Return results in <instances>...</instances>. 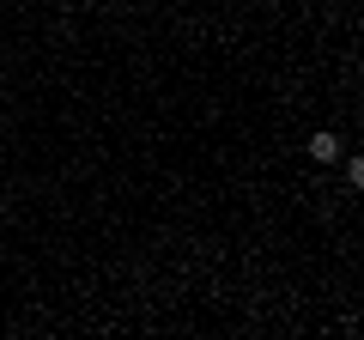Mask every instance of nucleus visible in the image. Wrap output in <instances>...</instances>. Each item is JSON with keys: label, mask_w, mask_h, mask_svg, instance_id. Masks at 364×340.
<instances>
[{"label": "nucleus", "mask_w": 364, "mask_h": 340, "mask_svg": "<svg viewBox=\"0 0 364 340\" xmlns=\"http://www.w3.org/2000/svg\"><path fill=\"white\" fill-rule=\"evenodd\" d=\"M310 158H316V164H334V158H340V140H334V134H310Z\"/></svg>", "instance_id": "obj_1"}]
</instances>
